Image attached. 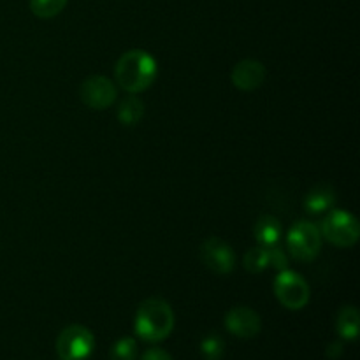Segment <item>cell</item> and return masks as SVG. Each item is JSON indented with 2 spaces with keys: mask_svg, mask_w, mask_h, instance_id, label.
Segmentation results:
<instances>
[{
  "mask_svg": "<svg viewBox=\"0 0 360 360\" xmlns=\"http://www.w3.org/2000/svg\"><path fill=\"white\" fill-rule=\"evenodd\" d=\"M269 266H274L280 271L287 269V255L276 246L269 248Z\"/></svg>",
  "mask_w": 360,
  "mask_h": 360,
  "instance_id": "d6986e66",
  "label": "cell"
},
{
  "mask_svg": "<svg viewBox=\"0 0 360 360\" xmlns=\"http://www.w3.org/2000/svg\"><path fill=\"white\" fill-rule=\"evenodd\" d=\"M200 354L206 360H220L225 354V341L218 334H207L200 341Z\"/></svg>",
  "mask_w": 360,
  "mask_h": 360,
  "instance_id": "e0dca14e",
  "label": "cell"
},
{
  "mask_svg": "<svg viewBox=\"0 0 360 360\" xmlns=\"http://www.w3.org/2000/svg\"><path fill=\"white\" fill-rule=\"evenodd\" d=\"M157 74V60L144 49H130L123 53L115 67L116 81L130 95L148 90L153 84Z\"/></svg>",
  "mask_w": 360,
  "mask_h": 360,
  "instance_id": "6da1fadb",
  "label": "cell"
},
{
  "mask_svg": "<svg viewBox=\"0 0 360 360\" xmlns=\"http://www.w3.org/2000/svg\"><path fill=\"white\" fill-rule=\"evenodd\" d=\"M267 267H269V248L257 246L245 255V269L250 273H262Z\"/></svg>",
  "mask_w": 360,
  "mask_h": 360,
  "instance_id": "2e32d148",
  "label": "cell"
},
{
  "mask_svg": "<svg viewBox=\"0 0 360 360\" xmlns=\"http://www.w3.org/2000/svg\"><path fill=\"white\" fill-rule=\"evenodd\" d=\"M336 202V195H334V188L329 185H316L308 192L304 199V207L308 213L319 214L323 211L330 210Z\"/></svg>",
  "mask_w": 360,
  "mask_h": 360,
  "instance_id": "8fae6325",
  "label": "cell"
},
{
  "mask_svg": "<svg viewBox=\"0 0 360 360\" xmlns=\"http://www.w3.org/2000/svg\"><path fill=\"white\" fill-rule=\"evenodd\" d=\"M225 327L234 336L243 338V340H250L255 338L262 329V320H260L259 313L246 306H238L232 308L225 316Z\"/></svg>",
  "mask_w": 360,
  "mask_h": 360,
  "instance_id": "9c48e42d",
  "label": "cell"
},
{
  "mask_svg": "<svg viewBox=\"0 0 360 360\" xmlns=\"http://www.w3.org/2000/svg\"><path fill=\"white\" fill-rule=\"evenodd\" d=\"M79 97L90 109H108L115 104L118 97L115 83L105 76H90L81 83Z\"/></svg>",
  "mask_w": 360,
  "mask_h": 360,
  "instance_id": "52a82bcc",
  "label": "cell"
},
{
  "mask_svg": "<svg viewBox=\"0 0 360 360\" xmlns=\"http://www.w3.org/2000/svg\"><path fill=\"white\" fill-rule=\"evenodd\" d=\"M143 360H174L169 355V352L162 350V348H150L144 352Z\"/></svg>",
  "mask_w": 360,
  "mask_h": 360,
  "instance_id": "ffe728a7",
  "label": "cell"
},
{
  "mask_svg": "<svg viewBox=\"0 0 360 360\" xmlns=\"http://www.w3.org/2000/svg\"><path fill=\"white\" fill-rule=\"evenodd\" d=\"M336 329L343 340L354 341L359 336V311L355 306H345L338 313Z\"/></svg>",
  "mask_w": 360,
  "mask_h": 360,
  "instance_id": "4fadbf2b",
  "label": "cell"
},
{
  "mask_svg": "<svg viewBox=\"0 0 360 360\" xmlns=\"http://www.w3.org/2000/svg\"><path fill=\"white\" fill-rule=\"evenodd\" d=\"M281 236V227L280 221L274 217H260L259 221L255 225V239L259 243V246H264V248H273V246L278 245Z\"/></svg>",
  "mask_w": 360,
  "mask_h": 360,
  "instance_id": "7c38bea8",
  "label": "cell"
},
{
  "mask_svg": "<svg viewBox=\"0 0 360 360\" xmlns=\"http://www.w3.org/2000/svg\"><path fill=\"white\" fill-rule=\"evenodd\" d=\"M288 252L295 260L311 262L322 246V234L311 221H297L287 236Z\"/></svg>",
  "mask_w": 360,
  "mask_h": 360,
  "instance_id": "277c9868",
  "label": "cell"
},
{
  "mask_svg": "<svg viewBox=\"0 0 360 360\" xmlns=\"http://www.w3.org/2000/svg\"><path fill=\"white\" fill-rule=\"evenodd\" d=\"M137 357V343L134 338H122L116 341L111 348L109 359L111 360H136Z\"/></svg>",
  "mask_w": 360,
  "mask_h": 360,
  "instance_id": "ac0fdd59",
  "label": "cell"
},
{
  "mask_svg": "<svg viewBox=\"0 0 360 360\" xmlns=\"http://www.w3.org/2000/svg\"><path fill=\"white\" fill-rule=\"evenodd\" d=\"M67 0H30V9L41 20L55 18L65 9Z\"/></svg>",
  "mask_w": 360,
  "mask_h": 360,
  "instance_id": "9a60e30c",
  "label": "cell"
},
{
  "mask_svg": "<svg viewBox=\"0 0 360 360\" xmlns=\"http://www.w3.org/2000/svg\"><path fill=\"white\" fill-rule=\"evenodd\" d=\"M200 260L214 274H229L236 267V253L224 239L210 238L200 246Z\"/></svg>",
  "mask_w": 360,
  "mask_h": 360,
  "instance_id": "ba28073f",
  "label": "cell"
},
{
  "mask_svg": "<svg viewBox=\"0 0 360 360\" xmlns=\"http://www.w3.org/2000/svg\"><path fill=\"white\" fill-rule=\"evenodd\" d=\"M95 347V338L84 326H69L56 340V354L60 360H84L90 357Z\"/></svg>",
  "mask_w": 360,
  "mask_h": 360,
  "instance_id": "5b68a950",
  "label": "cell"
},
{
  "mask_svg": "<svg viewBox=\"0 0 360 360\" xmlns=\"http://www.w3.org/2000/svg\"><path fill=\"white\" fill-rule=\"evenodd\" d=\"M232 84L243 91H253L266 81V67L257 60H243L232 69Z\"/></svg>",
  "mask_w": 360,
  "mask_h": 360,
  "instance_id": "30bf717a",
  "label": "cell"
},
{
  "mask_svg": "<svg viewBox=\"0 0 360 360\" xmlns=\"http://www.w3.org/2000/svg\"><path fill=\"white\" fill-rule=\"evenodd\" d=\"M116 116H118L120 123H123V125L127 127L137 125V123L141 122V118L144 116L143 101H141L139 97H136V95H130V97L123 98Z\"/></svg>",
  "mask_w": 360,
  "mask_h": 360,
  "instance_id": "5bb4252c",
  "label": "cell"
},
{
  "mask_svg": "<svg viewBox=\"0 0 360 360\" xmlns=\"http://www.w3.org/2000/svg\"><path fill=\"white\" fill-rule=\"evenodd\" d=\"M274 295L287 309H302L309 301V285L294 271H280L274 280Z\"/></svg>",
  "mask_w": 360,
  "mask_h": 360,
  "instance_id": "8992f818",
  "label": "cell"
},
{
  "mask_svg": "<svg viewBox=\"0 0 360 360\" xmlns=\"http://www.w3.org/2000/svg\"><path fill=\"white\" fill-rule=\"evenodd\" d=\"M134 326H136V333L141 340L158 343V341L165 340L174 329V313L164 299H146L137 308Z\"/></svg>",
  "mask_w": 360,
  "mask_h": 360,
  "instance_id": "7a4b0ae2",
  "label": "cell"
},
{
  "mask_svg": "<svg viewBox=\"0 0 360 360\" xmlns=\"http://www.w3.org/2000/svg\"><path fill=\"white\" fill-rule=\"evenodd\" d=\"M341 354H343V345L341 343H330L327 347V357L329 359H338Z\"/></svg>",
  "mask_w": 360,
  "mask_h": 360,
  "instance_id": "44dd1931",
  "label": "cell"
},
{
  "mask_svg": "<svg viewBox=\"0 0 360 360\" xmlns=\"http://www.w3.org/2000/svg\"><path fill=\"white\" fill-rule=\"evenodd\" d=\"M320 234L338 248H350L359 241V221L348 211H333L322 221Z\"/></svg>",
  "mask_w": 360,
  "mask_h": 360,
  "instance_id": "3957f363",
  "label": "cell"
}]
</instances>
